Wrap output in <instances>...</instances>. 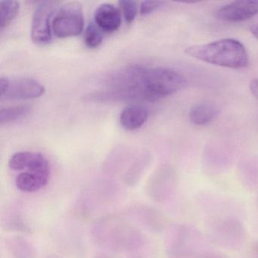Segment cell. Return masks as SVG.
I'll list each match as a JSON object with an SVG mask.
<instances>
[{
	"label": "cell",
	"mask_w": 258,
	"mask_h": 258,
	"mask_svg": "<svg viewBox=\"0 0 258 258\" xmlns=\"http://www.w3.org/2000/svg\"><path fill=\"white\" fill-rule=\"evenodd\" d=\"M90 236L98 247L113 253H132L145 244L141 230L132 222L115 214L96 219L90 226Z\"/></svg>",
	"instance_id": "1"
},
{
	"label": "cell",
	"mask_w": 258,
	"mask_h": 258,
	"mask_svg": "<svg viewBox=\"0 0 258 258\" xmlns=\"http://www.w3.org/2000/svg\"><path fill=\"white\" fill-rule=\"evenodd\" d=\"M185 53L204 62L228 69L247 67L249 56L244 45L234 39H223L185 49Z\"/></svg>",
	"instance_id": "2"
},
{
	"label": "cell",
	"mask_w": 258,
	"mask_h": 258,
	"mask_svg": "<svg viewBox=\"0 0 258 258\" xmlns=\"http://www.w3.org/2000/svg\"><path fill=\"white\" fill-rule=\"evenodd\" d=\"M140 84L146 100L155 101L176 93L185 86V80L179 72L169 68L140 69Z\"/></svg>",
	"instance_id": "3"
},
{
	"label": "cell",
	"mask_w": 258,
	"mask_h": 258,
	"mask_svg": "<svg viewBox=\"0 0 258 258\" xmlns=\"http://www.w3.org/2000/svg\"><path fill=\"white\" fill-rule=\"evenodd\" d=\"M120 188L111 181H99L84 188L75 205L77 215L87 218L101 208L114 204L120 197Z\"/></svg>",
	"instance_id": "4"
},
{
	"label": "cell",
	"mask_w": 258,
	"mask_h": 258,
	"mask_svg": "<svg viewBox=\"0 0 258 258\" xmlns=\"http://www.w3.org/2000/svg\"><path fill=\"white\" fill-rule=\"evenodd\" d=\"M207 235L212 244L229 250L242 247L246 240L245 227L238 219L233 217L213 219L207 226Z\"/></svg>",
	"instance_id": "5"
},
{
	"label": "cell",
	"mask_w": 258,
	"mask_h": 258,
	"mask_svg": "<svg viewBox=\"0 0 258 258\" xmlns=\"http://www.w3.org/2000/svg\"><path fill=\"white\" fill-rule=\"evenodd\" d=\"M202 235L192 226L176 224L167 229L165 246L167 253L173 258H193L202 241Z\"/></svg>",
	"instance_id": "6"
},
{
	"label": "cell",
	"mask_w": 258,
	"mask_h": 258,
	"mask_svg": "<svg viewBox=\"0 0 258 258\" xmlns=\"http://www.w3.org/2000/svg\"><path fill=\"white\" fill-rule=\"evenodd\" d=\"M178 185L179 179L176 172L172 167L163 166L157 169L148 179L145 192L154 202L162 204L174 196Z\"/></svg>",
	"instance_id": "7"
},
{
	"label": "cell",
	"mask_w": 258,
	"mask_h": 258,
	"mask_svg": "<svg viewBox=\"0 0 258 258\" xmlns=\"http://www.w3.org/2000/svg\"><path fill=\"white\" fill-rule=\"evenodd\" d=\"M84 25L82 6L78 2H70L63 5L55 15L52 31L58 38H67L81 34Z\"/></svg>",
	"instance_id": "8"
},
{
	"label": "cell",
	"mask_w": 258,
	"mask_h": 258,
	"mask_svg": "<svg viewBox=\"0 0 258 258\" xmlns=\"http://www.w3.org/2000/svg\"><path fill=\"white\" fill-rule=\"evenodd\" d=\"M59 3L42 1L36 7L31 23V40L37 45H46L52 40L51 19Z\"/></svg>",
	"instance_id": "9"
},
{
	"label": "cell",
	"mask_w": 258,
	"mask_h": 258,
	"mask_svg": "<svg viewBox=\"0 0 258 258\" xmlns=\"http://www.w3.org/2000/svg\"><path fill=\"white\" fill-rule=\"evenodd\" d=\"M126 217L155 233L165 232L168 229V220L164 213L149 205L137 204L125 211Z\"/></svg>",
	"instance_id": "10"
},
{
	"label": "cell",
	"mask_w": 258,
	"mask_h": 258,
	"mask_svg": "<svg viewBox=\"0 0 258 258\" xmlns=\"http://www.w3.org/2000/svg\"><path fill=\"white\" fill-rule=\"evenodd\" d=\"M9 167L13 171L35 172L51 174L50 165L42 154L32 152L15 153L9 161Z\"/></svg>",
	"instance_id": "11"
},
{
	"label": "cell",
	"mask_w": 258,
	"mask_h": 258,
	"mask_svg": "<svg viewBox=\"0 0 258 258\" xmlns=\"http://www.w3.org/2000/svg\"><path fill=\"white\" fill-rule=\"evenodd\" d=\"M45 93V88L38 81L33 78H19L10 80L8 89L2 99L13 100H28L36 99Z\"/></svg>",
	"instance_id": "12"
},
{
	"label": "cell",
	"mask_w": 258,
	"mask_h": 258,
	"mask_svg": "<svg viewBox=\"0 0 258 258\" xmlns=\"http://www.w3.org/2000/svg\"><path fill=\"white\" fill-rule=\"evenodd\" d=\"M258 14V1H235L217 10L220 20L231 23L249 20Z\"/></svg>",
	"instance_id": "13"
},
{
	"label": "cell",
	"mask_w": 258,
	"mask_h": 258,
	"mask_svg": "<svg viewBox=\"0 0 258 258\" xmlns=\"http://www.w3.org/2000/svg\"><path fill=\"white\" fill-rule=\"evenodd\" d=\"M1 226L7 232L24 234L31 232V227L17 204H13L4 210L1 216Z\"/></svg>",
	"instance_id": "14"
},
{
	"label": "cell",
	"mask_w": 258,
	"mask_h": 258,
	"mask_svg": "<svg viewBox=\"0 0 258 258\" xmlns=\"http://www.w3.org/2000/svg\"><path fill=\"white\" fill-rule=\"evenodd\" d=\"M94 19L96 25L102 31L108 33L117 31L122 22L120 10L110 4L99 6L95 12Z\"/></svg>",
	"instance_id": "15"
},
{
	"label": "cell",
	"mask_w": 258,
	"mask_h": 258,
	"mask_svg": "<svg viewBox=\"0 0 258 258\" xmlns=\"http://www.w3.org/2000/svg\"><path fill=\"white\" fill-rule=\"evenodd\" d=\"M49 178L50 174L46 173L22 172L16 176V186L22 192H37L47 185Z\"/></svg>",
	"instance_id": "16"
},
{
	"label": "cell",
	"mask_w": 258,
	"mask_h": 258,
	"mask_svg": "<svg viewBox=\"0 0 258 258\" xmlns=\"http://www.w3.org/2000/svg\"><path fill=\"white\" fill-rule=\"evenodd\" d=\"M5 246L12 258H36L37 250L31 241L20 235L7 237Z\"/></svg>",
	"instance_id": "17"
},
{
	"label": "cell",
	"mask_w": 258,
	"mask_h": 258,
	"mask_svg": "<svg viewBox=\"0 0 258 258\" xmlns=\"http://www.w3.org/2000/svg\"><path fill=\"white\" fill-rule=\"evenodd\" d=\"M149 117V111L140 105H129L120 113V122L126 131H136L142 127Z\"/></svg>",
	"instance_id": "18"
},
{
	"label": "cell",
	"mask_w": 258,
	"mask_h": 258,
	"mask_svg": "<svg viewBox=\"0 0 258 258\" xmlns=\"http://www.w3.org/2000/svg\"><path fill=\"white\" fill-rule=\"evenodd\" d=\"M218 115V109L215 105L203 102L194 105L190 110V121L197 126H204L211 123Z\"/></svg>",
	"instance_id": "19"
},
{
	"label": "cell",
	"mask_w": 258,
	"mask_h": 258,
	"mask_svg": "<svg viewBox=\"0 0 258 258\" xmlns=\"http://www.w3.org/2000/svg\"><path fill=\"white\" fill-rule=\"evenodd\" d=\"M149 164H150V158L148 155H143L136 160L132 165L123 173V183L130 187L137 185L143 178Z\"/></svg>",
	"instance_id": "20"
},
{
	"label": "cell",
	"mask_w": 258,
	"mask_h": 258,
	"mask_svg": "<svg viewBox=\"0 0 258 258\" xmlns=\"http://www.w3.org/2000/svg\"><path fill=\"white\" fill-rule=\"evenodd\" d=\"M31 108L28 105H18L8 107L0 110V124H7L22 120L31 112Z\"/></svg>",
	"instance_id": "21"
},
{
	"label": "cell",
	"mask_w": 258,
	"mask_h": 258,
	"mask_svg": "<svg viewBox=\"0 0 258 258\" xmlns=\"http://www.w3.org/2000/svg\"><path fill=\"white\" fill-rule=\"evenodd\" d=\"M20 3L16 0H6L0 2V28L8 26L19 14Z\"/></svg>",
	"instance_id": "22"
},
{
	"label": "cell",
	"mask_w": 258,
	"mask_h": 258,
	"mask_svg": "<svg viewBox=\"0 0 258 258\" xmlns=\"http://www.w3.org/2000/svg\"><path fill=\"white\" fill-rule=\"evenodd\" d=\"M100 28L96 25L95 22H91L85 31L84 41L87 47L94 49L97 48L103 40V35Z\"/></svg>",
	"instance_id": "23"
},
{
	"label": "cell",
	"mask_w": 258,
	"mask_h": 258,
	"mask_svg": "<svg viewBox=\"0 0 258 258\" xmlns=\"http://www.w3.org/2000/svg\"><path fill=\"white\" fill-rule=\"evenodd\" d=\"M118 5L126 22L129 24L132 23L138 13L137 3L131 0H120L118 2Z\"/></svg>",
	"instance_id": "24"
},
{
	"label": "cell",
	"mask_w": 258,
	"mask_h": 258,
	"mask_svg": "<svg viewBox=\"0 0 258 258\" xmlns=\"http://www.w3.org/2000/svg\"><path fill=\"white\" fill-rule=\"evenodd\" d=\"M163 4L164 3L160 1H144L140 6V14L142 16L150 14L162 7Z\"/></svg>",
	"instance_id": "25"
},
{
	"label": "cell",
	"mask_w": 258,
	"mask_h": 258,
	"mask_svg": "<svg viewBox=\"0 0 258 258\" xmlns=\"http://www.w3.org/2000/svg\"><path fill=\"white\" fill-rule=\"evenodd\" d=\"M193 258H226V256L220 253H214V252H203L196 255Z\"/></svg>",
	"instance_id": "26"
},
{
	"label": "cell",
	"mask_w": 258,
	"mask_h": 258,
	"mask_svg": "<svg viewBox=\"0 0 258 258\" xmlns=\"http://www.w3.org/2000/svg\"><path fill=\"white\" fill-rule=\"evenodd\" d=\"M10 79L7 78H0V96H4L8 89Z\"/></svg>",
	"instance_id": "27"
},
{
	"label": "cell",
	"mask_w": 258,
	"mask_h": 258,
	"mask_svg": "<svg viewBox=\"0 0 258 258\" xmlns=\"http://www.w3.org/2000/svg\"><path fill=\"white\" fill-rule=\"evenodd\" d=\"M249 87H250L252 94L258 101V79H253L250 81Z\"/></svg>",
	"instance_id": "28"
},
{
	"label": "cell",
	"mask_w": 258,
	"mask_h": 258,
	"mask_svg": "<svg viewBox=\"0 0 258 258\" xmlns=\"http://www.w3.org/2000/svg\"><path fill=\"white\" fill-rule=\"evenodd\" d=\"M251 255L253 258H258V240H256L251 245Z\"/></svg>",
	"instance_id": "29"
},
{
	"label": "cell",
	"mask_w": 258,
	"mask_h": 258,
	"mask_svg": "<svg viewBox=\"0 0 258 258\" xmlns=\"http://www.w3.org/2000/svg\"><path fill=\"white\" fill-rule=\"evenodd\" d=\"M250 32L258 40V22L250 27Z\"/></svg>",
	"instance_id": "30"
},
{
	"label": "cell",
	"mask_w": 258,
	"mask_h": 258,
	"mask_svg": "<svg viewBox=\"0 0 258 258\" xmlns=\"http://www.w3.org/2000/svg\"><path fill=\"white\" fill-rule=\"evenodd\" d=\"M94 258H114V257H112V256H108V255H106V254H99V255H96V256H95Z\"/></svg>",
	"instance_id": "31"
},
{
	"label": "cell",
	"mask_w": 258,
	"mask_h": 258,
	"mask_svg": "<svg viewBox=\"0 0 258 258\" xmlns=\"http://www.w3.org/2000/svg\"><path fill=\"white\" fill-rule=\"evenodd\" d=\"M129 258H144L143 256H140V255L138 254H134L132 256H129Z\"/></svg>",
	"instance_id": "32"
},
{
	"label": "cell",
	"mask_w": 258,
	"mask_h": 258,
	"mask_svg": "<svg viewBox=\"0 0 258 258\" xmlns=\"http://www.w3.org/2000/svg\"><path fill=\"white\" fill-rule=\"evenodd\" d=\"M46 258H60L59 256H55V255H52V256H47Z\"/></svg>",
	"instance_id": "33"
},
{
	"label": "cell",
	"mask_w": 258,
	"mask_h": 258,
	"mask_svg": "<svg viewBox=\"0 0 258 258\" xmlns=\"http://www.w3.org/2000/svg\"><path fill=\"white\" fill-rule=\"evenodd\" d=\"M257 191H258V188H257ZM257 192H258V191H257ZM257 199H258V194H257Z\"/></svg>",
	"instance_id": "34"
}]
</instances>
